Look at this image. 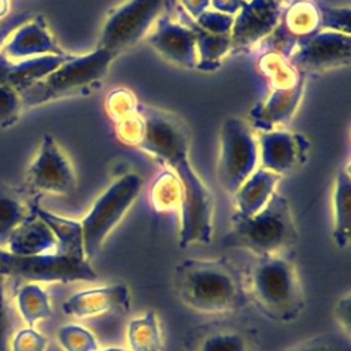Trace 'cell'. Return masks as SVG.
Wrapping results in <instances>:
<instances>
[{
    "label": "cell",
    "mask_w": 351,
    "mask_h": 351,
    "mask_svg": "<svg viewBox=\"0 0 351 351\" xmlns=\"http://www.w3.org/2000/svg\"><path fill=\"white\" fill-rule=\"evenodd\" d=\"M23 110L21 95L10 88L0 85V128H11L19 119Z\"/></svg>",
    "instance_id": "obj_32"
},
{
    "label": "cell",
    "mask_w": 351,
    "mask_h": 351,
    "mask_svg": "<svg viewBox=\"0 0 351 351\" xmlns=\"http://www.w3.org/2000/svg\"><path fill=\"white\" fill-rule=\"evenodd\" d=\"M141 186L143 178L136 173H128L115 180L96 199L89 213L80 222L86 259L90 261L99 254L104 240L140 195Z\"/></svg>",
    "instance_id": "obj_6"
},
{
    "label": "cell",
    "mask_w": 351,
    "mask_h": 351,
    "mask_svg": "<svg viewBox=\"0 0 351 351\" xmlns=\"http://www.w3.org/2000/svg\"><path fill=\"white\" fill-rule=\"evenodd\" d=\"M302 92L303 78H296L295 84L288 88L274 90L270 99L266 101V106L261 111V115H256V122L261 125L259 128H263L266 123V129H270L274 122H281L292 117L302 96Z\"/></svg>",
    "instance_id": "obj_24"
},
{
    "label": "cell",
    "mask_w": 351,
    "mask_h": 351,
    "mask_svg": "<svg viewBox=\"0 0 351 351\" xmlns=\"http://www.w3.org/2000/svg\"><path fill=\"white\" fill-rule=\"evenodd\" d=\"M284 1L291 5V4H293V3H300V1H306V0H284Z\"/></svg>",
    "instance_id": "obj_41"
},
{
    "label": "cell",
    "mask_w": 351,
    "mask_h": 351,
    "mask_svg": "<svg viewBox=\"0 0 351 351\" xmlns=\"http://www.w3.org/2000/svg\"><path fill=\"white\" fill-rule=\"evenodd\" d=\"M296 241L298 229L289 203L276 192L259 213L251 217L233 215L222 245L245 250L262 258L287 255Z\"/></svg>",
    "instance_id": "obj_4"
},
{
    "label": "cell",
    "mask_w": 351,
    "mask_h": 351,
    "mask_svg": "<svg viewBox=\"0 0 351 351\" xmlns=\"http://www.w3.org/2000/svg\"><path fill=\"white\" fill-rule=\"evenodd\" d=\"M130 304V291L119 282L77 292L63 302L62 310L75 318H88L103 313L128 314Z\"/></svg>",
    "instance_id": "obj_15"
},
{
    "label": "cell",
    "mask_w": 351,
    "mask_h": 351,
    "mask_svg": "<svg viewBox=\"0 0 351 351\" xmlns=\"http://www.w3.org/2000/svg\"><path fill=\"white\" fill-rule=\"evenodd\" d=\"M351 60V36L321 30L311 34L293 49L291 63L300 71H329L348 66Z\"/></svg>",
    "instance_id": "obj_11"
},
{
    "label": "cell",
    "mask_w": 351,
    "mask_h": 351,
    "mask_svg": "<svg viewBox=\"0 0 351 351\" xmlns=\"http://www.w3.org/2000/svg\"><path fill=\"white\" fill-rule=\"evenodd\" d=\"M26 185L32 192L69 195L77 186L74 167L55 138L45 134L26 171Z\"/></svg>",
    "instance_id": "obj_10"
},
{
    "label": "cell",
    "mask_w": 351,
    "mask_h": 351,
    "mask_svg": "<svg viewBox=\"0 0 351 351\" xmlns=\"http://www.w3.org/2000/svg\"><path fill=\"white\" fill-rule=\"evenodd\" d=\"M277 1H280V0H277Z\"/></svg>",
    "instance_id": "obj_42"
},
{
    "label": "cell",
    "mask_w": 351,
    "mask_h": 351,
    "mask_svg": "<svg viewBox=\"0 0 351 351\" xmlns=\"http://www.w3.org/2000/svg\"><path fill=\"white\" fill-rule=\"evenodd\" d=\"M7 4H8V1H7V0H0V18L5 16V12H7Z\"/></svg>",
    "instance_id": "obj_39"
},
{
    "label": "cell",
    "mask_w": 351,
    "mask_h": 351,
    "mask_svg": "<svg viewBox=\"0 0 351 351\" xmlns=\"http://www.w3.org/2000/svg\"><path fill=\"white\" fill-rule=\"evenodd\" d=\"M0 274L25 282L95 281L97 273L86 258L62 252L41 255H16L0 247Z\"/></svg>",
    "instance_id": "obj_8"
},
{
    "label": "cell",
    "mask_w": 351,
    "mask_h": 351,
    "mask_svg": "<svg viewBox=\"0 0 351 351\" xmlns=\"http://www.w3.org/2000/svg\"><path fill=\"white\" fill-rule=\"evenodd\" d=\"M258 148L262 167L282 176L304 160L308 143L300 134L274 130L261 134Z\"/></svg>",
    "instance_id": "obj_17"
},
{
    "label": "cell",
    "mask_w": 351,
    "mask_h": 351,
    "mask_svg": "<svg viewBox=\"0 0 351 351\" xmlns=\"http://www.w3.org/2000/svg\"><path fill=\"white\" fill-rule=\"evenodd\" d=\"M56 237L51 228L34 213L21 222L11 233L5 250L16 255H41L55 252Z\"/></svg>",
    "instance_id": "obj_19"
},
{
    "label": "cell",
    "mask_w": 351,
    "mask_h": 351,
    "mask_svg": "<svg viewBox=\"0 0 351 351\" xmlns=\"http://www.w3.org/2000/svg\"><path fill=\"white\" fill-rule=\"evenodd\" d=\"M245 289L250 303L276 322L295 321L306 306L298 269L287 255L258 258L247 273Z\"/></svg>",
    "instance_id": "obj_3"
},
{
    "label": "cell",
    "mask_w": 351,
    "mask_h": 351,
    "mask_svg": "<svg viewBox=\"0 0 351 351\" xmlns=\"http://www.w3.org/2000/svg\"><path fill=\"white\" fill-rule=\"evenodd\" d=\"M181 5L184 7V12L189 15L191 19H196L210 7V0H181Z\"/></svg>",
    "instance_id": "obj_37"
},
{
    "label": "cell",
    "mask_w": 351,
    "mask_h": 351,
    "mask_svg": "<svg viewBox=\"0 0 351 351\" xmlns=\"http://www.w3.org/2000/svg\"><path fill=\"white\" fill-rule=\"evenodd\" d=\"M233 19L234 16L232 15L207 10L195 19V23L211 34H230Z\"/></svg>",
    "instance_id": "obj_34"
},
{
    "label": "cell",
    "mask_w": 351,
    "mask_h": 351,
    "mask_svg": "<svg viewBox=\"0 0 351 351\" xmlns=\"http://www.w3.org/2000/svg\"><path fill=\"white\" fill-rule=\"evenodd\" d=\"M101 351H126V350L119 348V347H111V348H106V350H101Z\"/></svg>",
    "instance_id": "obj_40"
},
{
    "label": "cell",
    "mask_w": 351,
    "mask_h": 351,
    "mask_svg": "<svg viewBox=\"0 0 351 351\" xmlns=\"http://www.w3.org/2000/svg\"><path fill=\"white\" fill-rule=\"evenodd\" d=\"M16 307L21 318L30 326L52 315L48 293L36 282H26L16 291Z\"/></svg>",
    "instance_id": "obj_27"
},
{
    "label": "cell",
    "mask_w": 351,
    "mask_h": 351,
    "mask_svg": "<svg viewBox=\"0 0 351 351\" xmlns=\"http://www.w3.org/2000/svg\"><path fill=\"white\" fill-rule=\"evenodd\" d=\"M351 236V176L350 166L340 169L333 189V241L344 250Z\"/></svg>",
    "instance_id": "obj_21"
},
{
    "label": "cell",
    "mask_w": 351,
    "mask_h": 351,
    "mask_svg": "<svg viewBox=\"0 0 351 351\" xmlns=\"http://www.w3.org/2000/svg\"><path fill=\"white\" fill-rule=\"evenodd\" d=\"M115 58V53L101 48L81 56H67L53 71L21 93L23 108L90 95L100 86Z\"/></svg>",
    "instance_id": "obj_5"
},
{
    "label": "cell",
    "mask_w": 351,
    "mask_h": 351,
    "mask_svg": "<svg viewBox=\"0 0 351 351\" xmlns=\"http://www.w3.org/2000/svg\"><path fill=\"white\" fill-rule=\"evenodd\" d=\"M336 321L341 328V332L350 336V324H351V298L350 295L341 296L333 310Z\"/></svg>",
    "instance_id": "obj_36"
},
{
    "label": "cell",
    "mask_w": 351,
    "mask_h": 351,
    "mask_svg": "<svg viewBox=\"0 0 351 351\" xmlns=\"http://www.w3.org/2000/svg\"><path fill=\"white\" fill-rule=\"evenodd\" d=\"M134 125L133 144L167 165L178 178L180 247L208 244L213 237L214 199L189 162L191 136L186 123L165 110L137 106Z\"/></svg>",
    "instance_id": "obj_1"
},
{
    "label": "cell",
    "mask_w": 351,
    "mask_h": 351,
    "mask_svg": "<svg viewBox=\"0 0 351 351\" xmlns=\"http://www.w3.org/2000/svg\"><path fill=\"white\" fill-rule=\"evenodd\" d=\"M1 52L15 60L45 55H66L58 45L43 15L32 16L19 26L4 44Z\"/></svg>",
    "instance_id": "obj_16"
},
{
    "label": "cell",
    "mask_w": 351,
    "mask_h": 351,
    "mask_svg": "<svg viewBox=\"0 0 351 351\" xmlns=\"http://www.w3.org/2000/svg\"><path fill=\"white\" fill-rule=\"evenodd\" d=\"M254 332L236 322L213 321L192 328L184 340L185 351H254Z\"/></svg>",
    "instance_id": "obj_13"
},
{
    "label": "cell",
    "mask_w": 351,
    "mask_h": 351,
    "mask_svg": "<svg viewBox=\"0 0 351 351\" xmlns=\"http://www.w3.org/2000/svg\"><path fill=\"white\" fill-rule=\"evenodd\" d=\"M259 148L252 129L240 118L229 117L221 129L217 177L229 195H234L258 169Z\"/></svg>",
    "instance_id": "obj_9"
},
{
    "label": "cell",
    "mask_w": 351,
    "mask_h": 351,
    "mask_svg": "<svg viewBox=\"0 0 351 351\" xmlns=\"http://www.w3.org/2000/svg\"><path fill=\"white\" fill-rule=\"evenodd\" d=\"M15 333V314L7 289V277L0 274V351H10Z\"/></svg>",
    "instance_id": "obj_30"
},
{
    "label": "cell",
    "mask_w": 351,
    "mask_h": 351,
    "mask_svg": "<svg viewBox=\"0 0 351 351\" xmlns=\"http://www.w3.org/2000/svg\"><path fill=\"white\" fill-rule=\"evenodd\" d=\"M210 7L214 11L234 16L241 7V0H210Z\"/></svg>",
    "instance_id": "obj_38"
},
{
    "label": "cell",
    "mask_w": 351,
    "mask_h": 351,
    "mask_svg": "<svg viewBox=\"0 0 351 351\" xmlns=\"http://www.w3.org/2000/svg\"><path fill=\"white\" fill-rule=\"evenodd\" d=\"M58 341L64 351H99V343L95 335L75 324L60 326Z\"/></svg>",
    "instance_id": "obj_29"
},
{
    "label": "cell",
    "mask_w": 351,
    "mask_h": 351,
    "mask_svg": "<svg viewBox=\"0 0 351 351\" xmlns=\"http://www.w3.org/2000/svg\"><path fill=\"white\" fill-rule=\"evenodd\" d=\"M33 213L21 199L19 192L0 182V247L5 248L14 229Z\"/></svg>",
    "instance_id": "obj_25"
},
{
    "label": "cell",
    "mask_w": 351,
    "mask_h": 351,
    "mask_svg": "<svg viewBox=\"0 0 351 351\" xmlns=\"http://www.w3.org/2000/svg\"><path fill=\"white\" fill-rule=\"evenodd\" d=\"M69 55H45L30 59H10L0 51V85L19 95L30 85L53 71Z\"/></svg>",
    "instance_id": "obj_18"
},
{
    "label": "cell",
    "mask_w": 351,
    "mask_h": 351,
    "mask_svg": "<svg viewBox=\"0 0 351 351\" xmlns=\"http://www.w3.org/2000/svg\"><path fill=\"white\" fill-rule=\"evenodd\" d=\"M34 213L51 228L53 232L58 247L56 251L77 256V258H86L84 254V244H82V232L81 225L77 221L59 217L53 213H49L37 204H34ZM89 261V259H88Z\"/></svg>",
    "instance_id": "obj_22"
},
{
    "label": "cell",
    "mask_w": 351,
    "mask_h": 351,
    "mask_svg": "<svg viewBox=\"0 0 351 351\" xmlns=\"http://www.w3.org/2000/svg\"><path fill=\"white\" fill-rule=\"evenodd\" d=\"M10 351H47V339L29 326L14 333Z\"/></svg>",
    "instance_id": "obj_33"
},
{
    "label": "cell",
    "mask_w": 351,
    "mask_h": 351,
    "mask_svg": "<svg viewBox=\"0 0 351 351\" xmlns=\"http://www.w3.org/2000/svg\"><path fill=\"white\" fill-rule=\"evenodd\" d=\"M185 23L192 29L196 40V69L203 71H213L218 69L221 59L230 51V34H211L200 29L189 16Z\"/></svg>",
    "instance_id": "obj_23"
},
{
    "label": "cell",
    "mask_w": 351,
    "mask_h": 351,
    "mask_svg": "<svg viewBox=\"0 0 351 351\" xmlns=\"http://www.w3.org/2000/svg\"><path fill=\"white\" fill-rule=\"evenodd\" d=\"M281 176L263 167L256 169L233 195L236 217H251L259 213L276 193Z\"/></svg>",
    "instance_id": "obj_20"
},
{
    "label": "cell",
    "mask_w": 351,
    "mask_h": 351,
    "mask_svg": "<svg viewBox=\"0 0 351 351\" xmlns=\"http://www.w3.org/2000/svg\"><path fill=\"white\" fill-rule=\"evenodd\" d=\"M318 23L322 30H332L344 34H350V18L351 10L348 5L346 7H330L321 4L318 8Z\"/></svg>",
    "instance_id": "obj_31"
},
{
    "label": "cell",
    "mask_w": 351,
    "mask_h": 351,
    "mask_svg": "<svg viewBox=\"0 0 351 351\" xmlns=\"http://www.w3.org/2000/svg\"><path fill=\"white\" fill-rule=\"evenodd\" d=\"M280 18L277 0H241L230 29V51L250 49L277 27Z\"/></svg>",
    "instance_id": "obj_12"
},
{
    "label": "cell",
    "mask_w": 351,
    "mask_h": 351,
    "mask_svg": "<svg viewBox=\"0 0 351 351\" xmlns=\"http://www.w3.org/2000/svg\"><path fill=\"white\" fill-rule=\"evenodd\" d=\"M284 351H351L350 336L340 332H325L306 339Z\"/></svg>",
    "instance_id": "obj_28"
},
{
    "label": "cell",
    "mask_w": 351,
    "mask_h": 351,
    "mask_svg": "<svg viewBox=\"0 0 351 351\" xmlns=\"http://www.w3.org/2000/svg\"><path fill=\"white\" fill-rule=\"evenodd\" d=\"M30 12H15L11 15H5L0 18V51L4 47V44L8 41V38L12 36V33L22 26L25 22L30 19Z\"/></svg>",
    "instance_id": "obj_35"
},
{
    "label": "cell",
    "mask_w": 351,
    "mask_h": 351,
    "mask_svg": "<svg viewBox=\"0 0 351 351\" xmlns=\"http://www.w3.org/2000/svg\"><path fill=\"white\" fill-rule=\"evenodd\" d=\"M174 0H126L112 8L103 25L96 48L117 56L147 38L156 22L170 14Z\"/></svg>",
    "instance_id": "obj_7"
},
{
    "label": "cell",
    "mask_w": 351,
    "mask_h": 351,
    "mask_svg": "<svg viewBox=\"0 0 351 351\" xmlns=\"http://www.w3.org/2000/svg\"><path fill=\"white\" fill-rule=\"evenodd\" d=\"M128 343L130 351H163V337L158 315L148 310L128 325Z\"/></svg>",
    "instance_id": "obj_26"
},
{
    "label": "cell",
    "mask_w": 351,
    "mask_h": 351,
    "mask_svg": "<svg viewBox=\"0 0 351 351\" xmlns=\"http://www.w3.org/2000/svg\"><path fill=\"white\" fill-rule=\"evenodd\" d=\"M147 43L166 60L185 69H196L195 34L185 22L174 21L170 14L156 22L147 36Z\"/></svg>",
    "instance_id": "obj_14"
},
{
    "label": "cell",
    "mask_w": 351,
    "mask_h": 351,
    "mask_svg": "<svg viewBox=\"0 0 351 351\" xmlns=\"http://www.w3.org/2000/svg\"><path fill=\"white\" fill-rule=\"evenodd\" d=\"M174 288L186 307L202 314H233L250 304L245 281L226 258L178 262L174 267Z\"/></svg>",
    "instance_id": "obj_2"
}]
</instances>
